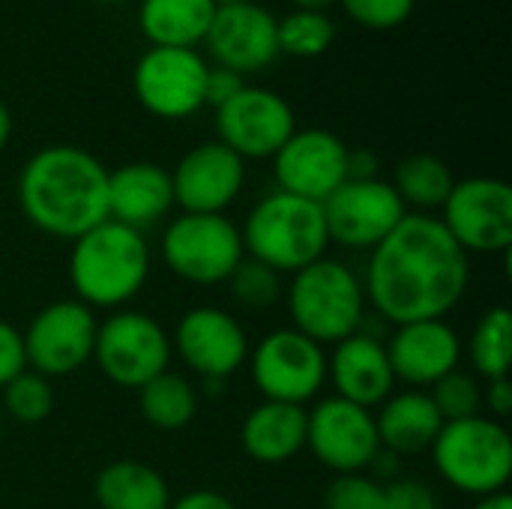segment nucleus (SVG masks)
<instances>
[{"mask_svg": "<svg viewBox=\"0 0 512 509\" xmlns=\"http://www.w3.org/2000/svg\"><path fill=\"white\" fill-rule=\"evenodd\" d=\"M471 285V261L438 216L408 213L369 255L366 300L393 327L450 315Z\"/></svg>", "mask_w": 512, "mask_h": 509, "instance_id": "obj_1", "label": "nucleus"}, {"mask_svg": "<svg viewBox=\"0 0 512 509\" xmlns=\"http://www.w3.org/2000/svg\"><path fill=\"white\" fill-rule=\"evenodd\" d=\"M24 219L60 240H78L108 219V168L75 144L36 150L18 174Z\"/></svg>", "mask_w": 512, "mask_h": 509, "instance_id": "obj_2", "label": "nucleus"}, {"mask_svg": "<svg viewBox=\"0 0 512 509\" xmlns=\"http://www.w3.org/2000/svg\"><path fill=\"white\" fill-rule=\"evenodd\" d=\"M150 276V246L141 231L114 219L99 222L69 252V285L90 309H120Z\"/></svg>", "mask_w": 512, "mask_h": 509, "instance_id": "obj_3", "label": "nucleus"}, {"mask_svg": "<svg viewBox=\"0 0 512 509\" xmlns=\"http://www.w3.org/2000/svg\"><path fill=\"white\" fill-rule=\"evenodd\" d=\"M240 237L246 255L267 264L279 276H294L297 270L321 261L330 246L321 204L288 195L282 189L264 195L249 210Z\"/></svg>", "mask_w": 512, "mask_h": 509, "instance_id": "obj_4", "label": "nucleus"}, {"mask_svg": "<svg viewBox=\"0 0 512 509\" xmlns=\"http://www.w3.org/2000/svg\"><path fill=\"white\" fill-rule=\"evenodd\" d=\"M285 303L291 327L321 348L360 333L366 318L363 282L336 258H321L297 270L285 291Z\"/></svg>", "mask_w": 512, "mask_h": 509, "instance_id": "obj_5", "label": "nucleus"}, {"mask_svg": "<svg viewBox=\"0 0 512 509\" xmlns=\"http://www.w3.org/2000/svg\"><path fill=\"white\" fill-rule=\"evenodd\" d=\"M432 462L441 480L462 495L486 498L507 492L512 477L510 432L486 414L444 423L432 444Z\"/></svg>", "mask_w": 512, "mask_h": 509, "instance_id": "obj_6", "label": "nucleus"}, {"mask_svg": "<svg viewBox=\"0 0 512 509\" xmlns=\"http://www.w3.org/2000/svg\"><path fill=\"white\" fill-rule=\"evenodd\" d=\"M165 267L192 285H222L246 258L240 228L225 213H180L159 243Z\"/></svg>", "mask_w": 512, "mask_h": 509, "instance_id": "obj_7", "label": "nucleus"}, {"mask_svg": "<svg viewBox=\"0 0 512 509\" xmlns=\"http://www.w3.org/2000/svg\"><path fill=\"white\" fill-rule=\"evenodd\" d=\"M171 336L144 312L117 309L96 330L93 360L99 372L123 390H141L171 363Z\"/></svg>", "mask_w": 512, "mask_h": 509, "instance_id": "obj_8", "label": "nucleus"}, {"mask_svg": "<svg viewBox=\"0 0 512 509\" xmlns=\"http://www.w3.org/2000/svg\"><path fill=\"white\" fill-rule=\"evenodd\" d=\"M441 225L456 246L471 255H510L512 249V189L498 177L456 180L441 207Z\"/></svg>", "mask_w": 512, "mask_h": 509, "instance_id": "obj_9", "label": "nucleus"}, {"mask_svg": "<svg viewBox=\"0 0 512 509\" xmlns=\"http://www.w3.org/2000/svg\"><path fill=\"white\" fill-rule=\"evenodd\" d=\"M249 369L264 402L306 405L327 384V354L294 327L267 333L249 351Z\"/></svg>", "mask_w": 512, "mask_h": 509, "instance_id": "obj_10", "label": "nucleus"}, {"mask_svg": "<svg viewBox=\"0 0 512 509\" xmlns=\"http://www.w3.org/2000/svg\"><path fill=\"white\" fill-rule=\"evenodd\" d=\"M210 63L198 48H147L132 69V90L141 108L159 120H186L207 99Z\"/></svg>", "mask_w": 512, "mask_h": 509, "instance_id": "obj_11", "label": "nucleus"}, {"mask_svg": "<svg viewBox=\"0 0 512 509\" xmlns=\"http://www.w3.org/2000/svg\"><path fill=\"white\" fill-rule=\"evenodd\" d=\"M99 321L81 300H57L33 315L24 339L27 369L45 378H63L93 360Z\"/></svg>", "mask_w": 512, "mask_h": 509, "instance_id": "obj_12", "label": "nucleus"}, {"mask_svg": "<svg viewBox=\"0 0 512 509\" xmlns=\"http://www.w3.org/2000/svg\"><path fill=\"white\" fill-rule=\"evenodd\" d=\"M306 450L333 474H366L381 456L375 414L339 396L306 411Z\"/></svg>", "mask_w": 512, "mask_h": 509, "instance_id": "obj_13", "label": "nucleus"}, {"mask_svg": "<svg viewBox=\"0 0 512 509\" xmlns=\"http://www.w3.org/2000/svg\"><path fill=\"white\" fill-rule=\"evenodd\" d=\"M321 210H324L330 243H339L345 249H366V252H372L408 216L393 183L381 177L345 180L321 204Z\"/></svg>", "mask_w": 512, "mask_h": 509, "instance_id": "obj_14", "label": "nucleus"}, {"mask_svg": "<svg viewBox=\"0 0 512 509\" xmlns=\"http://www.w3.org/2000/svg\"><path fill=\"white\" fill-rule=\"evenodd\" d=\"M297 132L291 105L264 87H243L234 99L216 108V141L246 159H273Z\"/></svg>", "mask_w": 512, "mask_h": 509, "instance_id": "obj_15", "label": "nucleus"}, {"mask_svg": "<svg viewBox=\"0 0 512 509\" xmlns=\"http://www.w3.org/2000/svg\"><path fill=\"white\" fill-rule=\"evenodd\" d=\"M171 351L201 378L225 381L249 360V336L243 324L216 306L189 309L171 336Z\"/></svg>", "mask_w": 512, "mask_h": 509, "instance_id": "obj_16", "label": "nucleus"}, {"mask_svg": "<svg viewBox=\"0 0 512 509\" xmlns=\"http://www.w3.org/2000/svg\"><path fill=\"white\" fill-rule=\"evenodd\" d=\"M348 150L330 129H297L273 156L279 189L324 204L348 180Z\"/></svg>", "mask_w": 512, "mask_h": 509, "instance_id": "obj_17", "label": "nucleus"}, {"mask_svg": "<svg viewBox=\"0 0 512 509\" xmlns=\"http://www.w3.org/2000/svg\"><path fill=\"white\" fill-rule=\"evenodd\" d=\"M246 162L222 141H204L171 171L174 204L183 213H225L243 192Z\"/></svg>", "mask_w": 512, "mask_h": 509, "instance_id": "obj_18", "label": "nucleus"}, {"mask_svg": "<svg viewBox=\"0 0 512 509\" xmlns=\"http://www.w3.org/2000/svg\"><path fill=\"white\" fill-rule=\"evenodd\" d=\"M204 45L222 69H231L237 75L261 72L279 57L276 18L270 9L252 0L219 6Z\"/></svg>", "mask_w": 512, "mask_h": 509, "instance_id": "obj_19", "label": "nucleus"}, {"mask_svg": "<svg viewBox=\"0 0 512 509\" xmlns=\"http://www.w3.org/2000/svg\"><path fill=\"white\" fill-rule=\"evenodd\" d=\"M384 348L393 378L411 390H429L444 375L456 372L465 351L459 333L444 318L399 324Z\"/></svg>", "mask_w": 512, "mask_h": 509, "instance_id": "obj_20", "label": "nucleus"}, {"mask_svg": "<svg viewBox=\"0 0 512 509\" xmlns=\"http://www.w3.org/2000/svg\"><path fill=\"white\" fill-rule=\"evenodd\" d=\"M327 381L336 390L333 396L366 411L387 402L396 387L384 342L363 330L333 345V354L327 357Z\"/></svg>", "mask_w": 512, "mask_h": 509, "instance_id": "obj_21", "label": "nucleus"}, {"mask_svg": "<svg viewBox=\"0 0 512 509\" xmlns=\"http://www.w3.org/2000/svg\"><path fill=\"white\" fill-rule=\"evenodd\" d=\"M174 207L171 171L153 162H129L108 171V219L129 225L144 234V228L165 219Z\"/></svg>", "mask_w": 512, "mask_h": 509, "instance_id": "obj_22", "label": "nucleus"}, {"mask_svg": "<svg viewBox=\"0 0 512 509\" xmlns=\"http://www.w3.org/2000/svg\"><path fill=\"white\" fill-rule=\"evenodd\" d=\"M444 420L426 390H402L378 405L375 429L381 450L390 456H414L432 450Z\"/></svg>", "mask_w": 512, "mask_h": 509, "instance_id": "obj_23", "label": "nucleus"}, {"mask_svg": "<svg viewBox=\"0 0 512 509\" xmlns=\"http://www.w3.org/2000/svg\"><path fill=\"white\" fill-rule=\"evenodd\" d=\"M243 453L258 465H285L306 450V408L261 402L240 426Z\"/></svg>", "mask_w": 512, "mask_h": 509, "instance_id": "obj_24", "label": "nucleus"}, {"mask_svg": "<svg viewBox=\"0 0 512 509\" xmlns=\"http://www.w3.org/2000/svg\"><path fill=\"white\" fill-rule=\"evenodd\" d=\"M213 15L210 0H141L138 27L153 48H198Z\"/></svg>", "mask_w": 512, "mask_h": 509, "instance_id": "obj_25", "label": "nucleus"}, {"mask_svg": "<svg viewBox=\"0 0 512 509\" xmlns=\"http://www.w3.org/2000/svg\"><path fill=\"white\" fill-rule=\"evenodd\" d=\"M93 498L99 509H168L174 501L165 477L135 459L108 462L93 480Z\"/></svg>", "mask_w": 512, "mask_h": 509, "instance_id": "obj_26", "label": "nucleus"}, {"mask_svg": "<svg viewBox=\"0 0 512 509\" xmlns=\"http://www.w3.org/2000/svg\"><path fill=\"white\" fill-rule=\"evenodd\" d=\"M456 177L450 165L432 153H414L399 162L393 189L402 198L405 210L414 207V213H429L444 207L447 195L453 192Z\"/></svg>", "mask_w": 512, "mask_h": 509, "instance_id": "obj_27", "label": "nucleus"}, {"mask_svg": "<svg viewBox=\"0 0 512 509\" xmlns=\"http://www.w3.org/2000/svg\"><path fill=\"white\" fill-rule=\"evenodd\" d=\"M138 411L153 429L180 432L198 414V393L186 378L174 372H162L159 378H153L138 390Z\"/></svg>", "mask_w": 512, "mask_h": 509, "instance_id": "obj_28", "label": "nucleus"}, {"mask_svg": "<svg viewBox=\"0 0 512 509\" xmlns=\"http://www.w3.org/2000/svg\"><path fill=\"white\" fill-rule=\"evenodd\" d=\"M468 360L483 381L510 378L512 318L507 306H492L474 324L468 339Z\"/></svg>", "mask_w": 512, "mask_h": 509, "instance_id": "obj_29", "label": "nucleus"}, {"mask_svg": "<svg viewBox=\"0 0 512 509\" xmlns=\"http://www.w3.org/2000/svg\"><path fill=\"white\" fill-rule=\"evenodd\" d=\"M336 39V24L327 12L312 9H291L288 15L276 18V42L279 54L291 57H321Z\"/></svg>", "mask_w": 512, "mask_h": 509, "instance_id": "obj_30", "label": "nucleus"}, {"mask_svg": "<svg viewBox=\"0 0 512 509\" xmlns=\"http://www.w3.org/2000/svg\"><path fill=\"white\" fill-rule=\"evenodd\" d=\"M54 387H51V378L33 372V369H24L21 375H15L6 387H3V408L6 414L15 420V423H24V426H36L42 420L51 417L54 411Z\"/></svg>", "mask_w": 512, "mask_h": 509, "instance_id": "obj_31", "label": "nucleus"}, {"mask_svg": "<svg viewBox=\"0 0 512 509\" xmlns=\"http://www.w3.org/2000/svg\"><path fill=\"white\" fill-rule=\"evenodd\" d=\"M426 393L435 402L444 423H456V420H468V417L483 414V384L471 372L456 369V372L444 375Z\"/></svg>", "mask_w": 512, "mask_h": 509, "instance_id": "obj_32", "label": "nucleus"}, {"mask_svg": "<svg viewBox=\"0 0 512 509\" xmlns=\"http://www.w3.org/2000/svg\"><path fill=\"white\" fill-rule=\"evenodd\" d=\"M228 288L234 294V300L246 309H270L282 300V276L276 270H270L267 264L255 261V258H243L234 273L228 276Z\"/></svg>", "mask_w": 512, "mask_h": 509, "instance_id": "obj_33", "label": "nucleus"}, {"mask_svg": "<svg viewBox=\"0 0 512 509\" xmlns=\"http://www.w3.org/2000/svg\"><path fill=\"white\" fill-rule=\"evenodd\" d=\"M384 486L369 474H336L324 492V509H381Z\"/></svg>", "mask_w": 512, "mask_h": 509, "instance_id": "obj_34", "label": "nucleus"}, {"mask_svg": "<svg viewBox=\"0 0 512 509\" xmlns=\"http://www.w3.org/2000/svg\"><path fill=\"white\" fill-rule=\"evenodd\" d=\"M342 3L345 15L360 24V27H369V30H393V27H402L417 0H336Z\"/></svg>", "mask_w": 512, "mask_h": 509, "instance_id": "obj_35", "label": "nucleus"}, {"mask_svg": "<svg viewBox=\"0 0 512 509\" xmlns=\"http://www.w3.org/2000/svg\"><path fill=\"white\" fill-rule=\"evenodd\" d=\"M381 509H441L438 495L420 483V480H393L390 486H384V507Z\"/></svg>", "mask_w": 512, "mask_h": 509, "instance_id": "obj_36", "label": "nucleus"}, {"mask_svg": "<svg viewBox=\"0 0 512 509\" xmlns=\"http://www.w3.org/2000/svg\"><path fill=\"white\" fill-rule=\"evenodd\" d=\"M27 369V357H24V339L21 330H15L12 324L0 321V390Z\"/></svg>", "mask_w": 512, "mask_h": 509, "instance_id": "obj_37", "label": "nucleus"}, {"mask_svg": "<svg viewBox=\"0 0 512 509\" xmlns=\"http://www.w3.org/2000/svg\"><path fill=\"white\" fill-rule=\"evenodd\" d=\"M243 87H246L243 75H237V72H231V69H222V66H210L204 99H207V105L219 108V105H225L228 99H234Z\"/></svg>", "mask_w": 512, "mask_h": 509, "instance_id": "obj_38", "label": "nucleus"}, {"mask_svg": "<svg viewBox=\"0 0 512 509\" xmlns=\"http://www.w3.org/2000/svg\"><path fill=\"white\" fill-rule=\"evenodd\" d=\"M483 408L489 411L486 417L492 420H504L510 417L512 411V384L510 378H495V381H486L483 384Z\"/></svg>", "mask_w": 512, "mask_h": 509, "instance_id": "obj_39", "label": "nucleus"}, {"mask_svg": "<svg viewBox=\"0 0 512 509\" xmlns=\"http://www.w3.org/2000/svg\"><path fill=\"white\" fill-rule=\"evenodd\" d=\"M168 509H237L225 495L219 492H210V489H195V492H186L183 498L171 501Z\"/></svg>", "mask_w": 512, "mask_h": 509, "instance_id": "obj_40", "label": "nucleus"}, {"mask_svg": "<svg viewBox=\"0 0 512 509\" xmlns=\"http://www.w3.org/2000/svg\"><path fill=\"white\" fill-rule=\"evenodd\" d=\"M378 177V156L369 150H348V180Z\"/></svg>", "mask_w": 512, "mask_h": 509, "instance_id": "obj_41", "label": "nucleus"}, {"mask_svg": "<svg viewBox=\"0 0 512 509\" xmlns=\"http://www.w3.org/2000/svg\"><path fill=\"white\" fill-rule=\"evenodd\" d=\"M474 509H512V495L510 492H495V495L477 498Z\"/></svg>", "mask_w": 512, "mask_h": 509, "instance_id": "obj_42", "label": "nucleus"}, {"mask_svg": "<svg viewBox=\"0 0 512 509\" xmlns=\"http://www.w3.org/2000/svg\"><path fill=\"white\" fill-rule=\"evenodd\" d=\"M9 138H12V111H9L6 102L0 99V150L9 144Z\"/></svg>", "mask_w": 512, "mask_h": 509, "instance_id": "obj_43", "label": "nucleus"}, {"mask_svg": "<svg viewBox=\"0 0 512 509\" xmlns=\"http://www.w3.org/2000/svg\"><path fill=\"white\" fill-rule=\"evenodd\" d=\"M294 9H312V12H324L327 6H333L336 0H291Z\"/></svg>", "mask_w": 512, "mask_h": 509, "instance_id": "obj_44", "label": "nucleus"}, {"mask_svg": "<svg viewBox=\"0 0 512 509\" xmlns=\"http://www.w3.org/2000/svg\"><path fill=\"white\" fill-rule=\"evenodd\" d=\"M210 3H213V6L219 9V6H231V3H240V0H210Z\"/></svg>", "mask_w": 512, "mask_h": 509, "instance_id": "obj_45", "label": "nucleus"}, {"mask_svg": "<svg viewBox=\"0 0 512 509\" xmlns=\"http://www.w3.org/2000/svg\"><path fill=\"white\" fill-rule=\"evenodd\" d=\"M93 3H123V0H93Z\"/></svg>", "mask_w": 512, "mask_h": 509, "instance_id": "obj_46", "label": "nucleus"}, {"mask_svg": "<svg viewBox=\"0 0 512 509\" xmlns=\"http://www.w3.org/2000/svg\"><path fill=\"white\" fill-rule=\"evenodd\" d=\"M0 441H3V426H0Z\"/></svg>", "mask_w": 512, "mask_h": 509, "instance_id": "obj_47", "label": "nucleus"}]
</instances>
